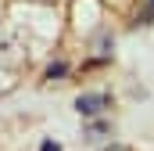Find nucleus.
Listing matches in <instances>:
<instances>
[{
    "label": "nucleus",
    "mask_w": 154,
    "mask_h": 151,
    "mask_svg": "<svg viewBox=\"0 0 154 151\" xmlns=\"http://www.w3.org/2000/svg\"><path fill=\"white\" fill-rule=\"evenodd\" d=\"M39 151H61V148H57L54 140H43V148H39Z\"/></svg>",
    "instance_id": "3"
},
{
    "label": "nucleus",
    "mask_w": 154,
    "mask_h": 151,
    "mask_svg": "<svg viewBox=\"0 0 154 151\" xmlns=\"http://www.w3.org/2000/svg\"><path fill=\"white\" fill-rule=\"evenodd\" d=\"M65 72H68V69L57 61V65H50V69H47V79H57V76H65Z\"/></svg>",
    "instance_id": "2"
},
{
    "label": "nucleus",
    "mask_w": 154,
    "mask_h": 151,
    "mask_svg": "<svg viewBox=\"0 0 154 151\" xmlns=\"http://www.w3.org/2000/svg\"><path fill=\"white\" fill-rule=\"evenodd\" d=\"M151 4H154V0H151Z\"/></svg>",
    "instance_id": "5"
},
{
    "label": "nucleus",
    "mask_w": 154,
    "mask_h": 151,
    "mask_svg": "<svg viewBox=\"0 0 154 151\" xmlns=\"http://www.w3.org/2000/svg\"><path fill=\"white\" fill-rule=\"evenodd\" d=\"M108 151H129V148H118V144H115V148H108Z\"/></svg>",
    "instance_id": "4"
},
{
    "label": "nucleus",
    "mask_w": 154,
    "mask_h": 151,
    "mask_svg": "<svg viewBox=\"0 0 154 151\" xmlns=\"http://www.w3.org/2000/svg\"><path fill=\"white\" fill-rule=\"evenodd\" d=\"M108 104H111L108 94H82V97L75 101V112H79V115H100Z\"/></svg>",
    "instance_id": "1"
}]
</instances>
